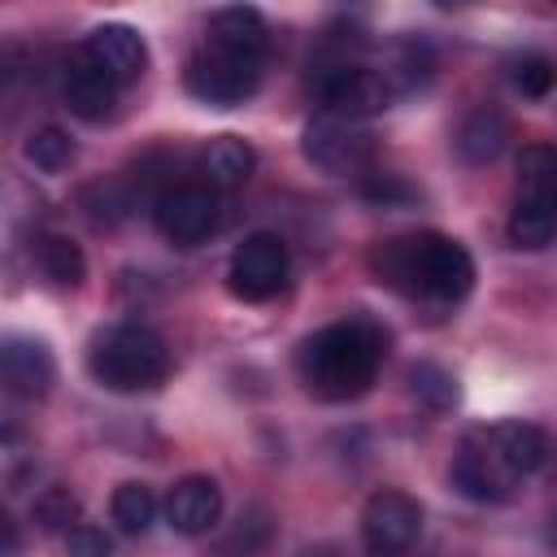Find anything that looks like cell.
Returning <instances> with one entry per match:
<instances>
[{"label":"cell","mask_w":557,"mask_h":557,"mask_svg":"<svg viewBox=\"0 0 557 557\" xmlns=\"http://www.w3.org/2000/svg\"><path fill=\"white\" fill-rule=\"evenodd\" d=\"M544 457H548V440L531 422L474 426L453 453L448 479L461 496L479 505H500L544 466Z\"/></svg>","instance_id":"obj_1"},{"label":"cell","mask_w":557,"mask_h":557,"mask_svg":"<svg viewBox=\"0 0 557 557\" xmlns=\"http://www.w3.org/2000/svg\"><path fill=\"white\" fill-rule=\"evenodd\" d=\"M370 270L383 287L426 305H457L474 287L470 252L440 231H413V235H392L374 244Z\"/></svg>","instance_id":"obj_2"},{"label":"cell","mask_w":557,"mask_h":557,"mask_svg":"<svg viewBox=\"0 0 557 557\" xmlns=\"http://www.w3.org/2000/svg\"><path fill=\"white\" fill-rule=\"evenodd\" d=\"M383 344H387V335L366 318L331 322L300 344V352H296L300 383L318 400H357L370 392V383L383 366Z\"/></svg>","instance_id":"obj_3"},{"label":"cell","mask_w":557,"mask_h":557,"mask_svg":"<svg viewBox=\"0 0 557 557\" xmlns=\"http://www.w3.org/2000/svg\"><path fill=\"white\" fill-rule=\"evenodd\" d=\"M87 370L109 392H148L170 374V348L144 322H113L91 335Z\"/></svg>","instance_id":"obj_4"},{"label":"cell","mask_w":557,"mask_h":557,"mask_svg":"<svg viewBox=\"0 0 557 557\" xmlns=\"http://www.w3.org/2000/svg\"><path fill=\"white\" fill-rule=\"evenodd\" d=\"M313 96H318L322 113H339V117H352V122H366V117H374L392 104V87L383 83V74L366 70V65H348V61L318 65Z\"/></svg>","instance_id":"obj_5"},{"label":"cell","mask_w":557,"mask_h":557,"mask_svg":"<svg viewBox=\"0 0 557 557\" xmlns=\"http://www.w3.org/2000/svg\"><path fill=\"white\" fill-rule=\"evenodd\" d=\"M261 87V61L235 57V52H200L187 65V91L213 109H235Z\"/></svg>","instance_id":"obj_6"},{"label":"cell","mask_w":557,"mask_h":557,"mask_svg":"<svg viewBox=\"0 0 557 557\" xmlns=\"http://www.w3.org/2000/svg\"><path fill=\"white\" fill-rule=\"evenodd\" d=\"M370 152H374V144H370L366 122H352L339 113H318L305 126V157L326 174H357L370 165Z\"/></svg>","instance_id":"obj_7"},{"label":"cell","mask_w":557,"mask_h":557,"mask_svg":"<svg viewBox=\"0 0 557 557\" xmlns=\"http://www.w3.org/2000/svg\"><path fill=\"white\" fill-rule=\"evenodd\" d=\"M157 226L170 244L178 248H196L205 244L218 226H222V200L213 187L205 183H183V187H170L161 200H157Z\"/></svg>","instance_id":"obj_8"},{"label":"cell","mask_w":557,"mask_h":557,"mask_svg":"<svg viewBox=\"0 0 557 557\" xmlns=\"http://www.w3.org/2000/svg\"><path fill=\"white\" fill-rule=\"evenodd\" d=\"M226 283L239 300H270L283 292L287 283V248L278 235H248L235 252H231V270H226Z\"/></svg>","instance_id":"obj_9"},{"label":"cell","mask_w":557,"mask_h":557,"mask_svg":"<svg viewBox=\"0 0 557 557\" xmlns=\"http://www.w3.org/2000/svg\"><path fill=\"white\" fill-rule=\"evenodd\" d=\"M361 535H366V548L379 557L405 553L422 535V505L396 487H383L361 509Z\"/></svg>","instance_id":"obj_10"},{"label":"cell","mask_w":557,"mask_h":557,"mask_svg":"<svg viewBox=\"0 0 557 557\" xmlns=\"http://www.w3.org/2000/svg\"><path fill=\"white\" fill-rule=\"evenodd\" d=\"M61 100L74 117L83 122H104L117 104V83L87 57V52H74L61 70Z\"/></svg>","instance_id":"obj_11"},{"label":"cell","mask_w":557,"mask_h":557,"mask_svg":"<svg viewBox=\"0 0 557 557\" xmlns=\"http://www.w3.org/2000/svg\"><path fill=\"white\" fill-rule=\"evenodd\" d=\"M83 52H87L117 87H122V83H135V78L148 70V44H144V35H139L135 26H126V22H104V26H96V30L87 35Z\"/></svg>","instance_id":"obj_12"},{"label":"cell","mask_w":557,"mask_h":557,"mask_svg":"<svg viewBox=\"0 0 557 557\" xmlns=\"http://www.w3.org/2000/svg\"><path fill=\"white\" fill-rule=\"evenodd\" d=\"M0 370H4V387L22 400H44L52 392V379H57V366H52V352L44 339H30V335H9L4 348H0Z\"/></svg>","instance_id":"obj_13"},{"label":"cell","mask_w":557,"mask_h":557,"mask_svg":"<svg viewBox=\"0 0 557 557\" xmlns=\"http://www.w3.org/2000/svg\"><path fill=\"white\" fill-rule=\"evenodd\" d=\"M165 518L178 535H209L222 518V487L205 474H187L170 487L165 500Z\"/></svg>","instance_id":"obj_14"},{"label":"cell","mask_w":557,"mask_h":557,"mask_svg":"<svg viewBox=\"0 0 557 557\" xmlns=\"http://www.w3.org/2000/svg\"><path fill=\"white\" fill-rule=\"evenodd\" d=\"M209 48L261 61L265 48H270V26H265L261 9H252V4H226V9H218L209 17Z\"/></svg>","instance_id":"obj_15"},{"label":"cell","mask_w":557,"mask_h":557,"mask_svg":"<svg viewBox=\"0 0 557 557\" xmlns=\"http://www.w3.org/2000/svg\"><path fill=\"white\" fill-rule=\"evenodd\" d=\"M252 170H257V152L239 135H213L200 152V174H205V187H213V191L248 183Z\"/></svg>","instance_id":"obj_16"},{"label":"cell","mask_w":557,"mask_h":557,"mask_svg":"<svg viewBox=\"0 0 557 557\" xmlns=\"http://www.w3.org/2000/svg\"><path fill=\"white\" fill-rule=\"evenodd\" d=\"M509 144V117L492 104H479L461 117L457 126V152L470 161V165H492Z\"/></svg>","instance_id":"obj_17"},{"label":"cell","mask_w":557,"mask_h":557,"mask_svg":"<svg viewBox=\"0 0 557 557\" xmlns=\"http://www.w3.org/2000/svg\"><path fill=\"white\" fill-rule=\"evenodd\" d=\"M557 235V191H518L509 209V239L518 248H544Z\"/></svg>","instance_id":"obj_18"},{"label":"cell","mask_w":557,"mask_h":557,"mask_svg":"<svg viewBox=\"0 0 557 557\" xmlns=\"http://www.w3.org/2000/svg\"><path fill=\"white\" fill-rule=\"evenodd\" d=\"M431 74H435V52H431V44H426V39L405 35V39H396V44H392V52H387V70H383V83H387L392 91L426 87V83H431Z\"/></svg>","instance_id":"obj_19"},{"label":"cell","mask_w":557,"mask_h":557,"mask_svg":"<svg viewBox=\"0 0 557 557\" xmlns=\"http://www.w3.org/2000/svg\"><path fill=\"white\" fill-rule=\"evenodd\" d=\"M35 265L39 274L52 283V287H78L83 274H87V261H83V248L65 235H44L35 244Z\"/></svg>","instance_id":"obj_20"},{"label":"cell","mask_w":557,"mask_h":557,"mask_svg":"<svg viewBox=\"0 0 557 557\" xmlns=\"http://www.w3.org/2000/svg\"><path fill=\"white\" fill-rule=\"evenodd\" d=\"M113 522L126 531V535H144L152 522H157V496L148 483H122L113 492Z\"/></svg>","instance_id":"obj_21"},{"label":"cell","mask_w":557,"mask_h":557,"mask_svg":"<svg viewBox=\"0 0 557 557\" xmlns=\"http://www.w3.org/2000/svg\"><path fill=\"white\" fill-rule=\"evenodd\" d=\"M409 383H413V396H418L426 409H435V413H444V409L457 405V379H453L444 366H435V361H418V366L409 370Z\"/></svg>","instance_id":"obj_22"},{"label":"cell","mask_w":557,"mask_h":557,"mask_svg":"<svg viewBox=\"0 0 557 557\" xmlns=\"http://www.w3.org/2000/svg\"><path fill=\"white\" fill-rule=\"evenodd\" d=\"M26 161H30L35 170H44V174H61V170H70V161H74V144H70L65 131L44 126V131H35V135L26 139Z\"/></svg>","instance_id":"obj_23"},{"label":"cell","mask_w":557,"mask_h":557,"mask_svg":"<svg viewBox=\"0 0 557 557\" xmlns=\"http://www.w3.org/2000/svg\"><path fill=\"white\" fill-rule=\"evenodd\" d=\"M518 191H557V148L531 144L518 157Z\"/></svg>","instance_id":"obj_24"},{"label":"cell","mask_w":557,"mask_h":557,"mask_svg":"<svg viewBox=\"0 0 557 557\" xmlns=\"http://www.w3.org/2000/svg\"><path fill=\"white\" fill-rule=\"evenodd\" d=\"M35 522L44 527V531H74L70 522L78 518V496L70 492V487H44L39 496H35Z\"/></svg>","instance_id":"obj_25"},{"label":"cell","mask_w":557,"mask_h":557,"mask_svg":"<svg viewBox=\"0 0 557 557\" xmlns=\"http://www.w3.org/2000/svg\"><path fill=\"white\" fill-rule=\"evenodd\" d=\"M509 78H513V87H518L522 96H531V100H540V96H548V91H553V83H557V65H553L548 57H540V52H531V57H522V61H513V70H509Z\"/></svg>","instance_id":"obj_26"},{"label":"cell","mask_w":557,"mask_h":557,"mask_svg":"<svg viewBox=\"0 0 557 557\" xmlns=\"http://www.w3.org/2000/svg\"><path fill=\"white\" fill-rule=\"evenodd\" d=\"M270 540V513L265 509H248L239 518V527L231 531V540H222V557H235V548H244V557L261 553Z\"/></svg>","instance_id":"obj_27"},{"label":"cell","mask_w":557,"mask_h":557,"mask_svg":"<svg viewBox=\"0 0 557 557\" xmlns=\"http://www.w3.org/2000/svg\"><path fill=\"white\" fill-rule=\"evenodd\" d=\"M65 553L70 557H113V544L100 527H74V531H65Z\"/></svg>","instance_id":"obj_28"},{"label":"cell","mask_w":557,"mask_h":557,"mask_svg":"<svg viewBox=\"0 0 557 557\" xmlns=\"http://www.w3.org/2000/svg\"><path fill=\"white\" fill-rule=\"evenodd\" d=\"M548 544L557 548V518H553V531H548Z\"/></svg>","instance_id":"obj_29"}]
</instances>
